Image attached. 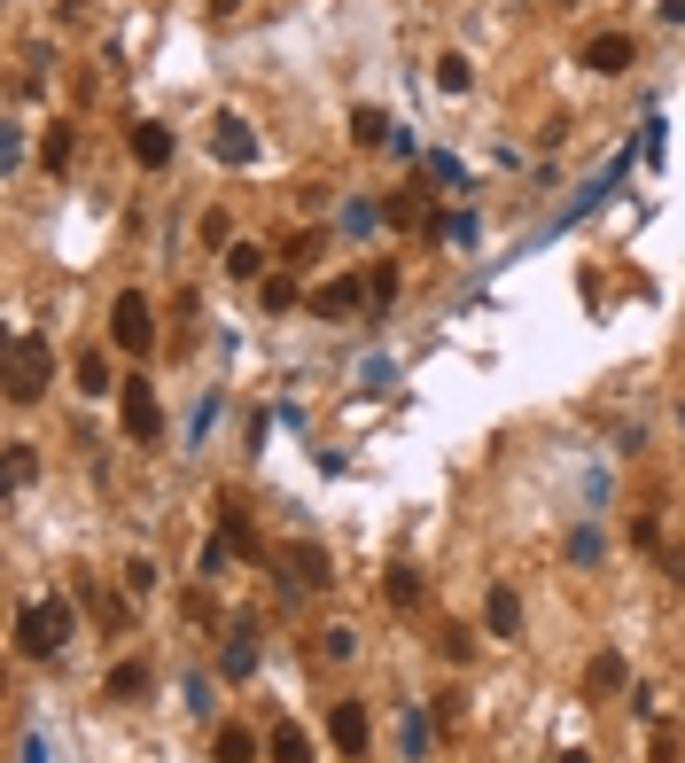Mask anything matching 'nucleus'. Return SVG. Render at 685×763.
<instances>
[{"label":"nucleus","mask_w":685,"mask_h":763,"mask_svg":"<svg viewBox=\"0 0 685 763\" xmlns=\"http://www.w3.org/2000/svg\"><path fill=\"white\" fill-rule=\"evenodd\" d=\"M304 304H312V319H351V312L367 304V281H359V273H335V281H319Z\"/></svg>","instance_id":"39448f33"},{"label":"nucleus","mask_w":685,"mask_h":763,"mask_svg":"<svg viewBox=\"0 0 685 763\" xmlns=\"http://www.w3.org/2000/svg\"><path fill=\"white\" fill-rule=\"evenodd\" d=\"M677 755H685L677 725H654V740H647V763H677Z\"/></svg>","instance_id":"bb28decb"},{"label":"nucleus","mask_w":685,"mask_h":763,"mask_svg":"<svg viewBox=\"0 0 685 763\" xmlns=\"http://www.w3.org/2000/svg\"><path fill=\"white\" fill-rule=\"evenodd\" d=\"M110 335H117L125 359H148V351H156V319H148V296H141V289H125V296L110 304Z\"/></svg>","instance_id":"f03ea898"},{"label":"nucleus","mask_w":685,"mask_h":763,"mask_svg":"<svg viewBox=\"0 0 685 763\" xmlns=\"http://www.w3.org/2000/svg\"><path fill=\"white\" fill-rule=\"evenodd\" d=\"M483 631L491 639H523V592H514V584H491L483 592Z\"/></svg>","instance_id":"6e6552de"},{"label":"nucleus","mask_w":685,"mask_h":763,"mask_svg":"<svg viewBox=\"0 0 685 763\" xmlns=\"http://www.w3.org/2000/svg\"><path fill=\"white\" fill-rule=\"evenodd\" d=\"M437 87H445V94H468V87H475V63H468V55H437Z\"/></svg>","instance_id":"4be33fe9"},{"label":"nucleus","mask_w":685,"mask_h":763,"mask_svg":"<svg viewBox=\"0 0 685 763\" xmlns=\"http://www.w3.org/2000/svg\"><path fill=\"white\" fill-rule=\"evenodd\" d=\"M70 374H78V390H86V397L125 390V382H110V351H78V367H70Z\"/></svg>","instance_id":"dca6fc26"},{"label":"nucleus","mask_w":685,"mask_h":763,"mask_svg":"<svg viewBox=\"0 0 685 763\" xmlns=\"http://www.w3.org/2000/svg\"><path fill=\"white\" fill-rule=\"evenodd\" d=\"M32 483V445H9V491Z\"/></svg>","instance_id":"c85d7f7f"},{"label":"nucleus","mask_w":685,"mask_h":763,"mask_svg":"<svg viewBox=\"0 0 685 763\" xmlns=\"http://www.w3.org/2000/svg\"><path fill=\"white\" fill-rule=\"evenodd\" d=\"M133 156L148 164V172H164V164H171V133H164L156 117H141V125H133Z\"/></svg>","instance_id":"2eb2a0df"},{"label":"nucleus","mask_w":685,"mask_h":763,"mask_svg":"<svg viewBox=\"0 0 685 763\" xmlns=\"http://www.w3.org/2000/svg\"><path fill=\"white\" fill-rule=\"evenodd\" d=\"M78 601H86V608H94V616H102V624H110V631H125V624H133V608H125V601H117V592H102V584H94V576H78Z\"/></svg>","instance_id":"4468645a"},{"label":"nucleus","mask_w":685,"mask_h":763,"mask_svg":"<svg viewBox=\"0 0 685 763\" xmlns=\"http://www.w3.org/2000/svg\"><path fill=\"white\" fill-rule=\"evenodd\" d=\"M211 156H218V164H249V156H257V133H249V117L218 110V117H211Z\"/></svg>","instance_id":"0eeeda50"},{"label":"nucleus","mask_w":685,"mask_h":763,"mask_svg":"<svg viewBox=\"0 0 685 763\" xmlns=\"http://www.w3.org/2000/svg\"><path fill=\"white\" fill-rule=\"evenodd\" d=\"M437 654H445V662H468V654H475V639H468L460 624H437Z\"/></svg>","instance_id":"393cba45"},{"label":"nucleus","mask_w":685,"mask_h":763,"mask_svg":"<svg viewBox=\"0 0 685 763\" xmlns=\"http://www.w3.org/2000/svg\"><path fill=\"white\" fill-rule=\"evenodd\" d=\"M249 670H257V639H249V624H242V639H226V654H218V677H234V686H242Z\"/></svg>","instance_id":"6ab92c4d"},{"label":"nucleus","mask_w":685,"mask_h":763,"mask_svg":"<svg viewBox=\"0 0 685 763\" xmlns=\"http://www.w3.org/2000/svg\"><path fill=\"white\" fill-rule=\"evenodd\" d=\"M234 9H242V0H211V16H234Z\"/></svg>","instance_id":"2f4dec72"},{"label":"nucleus","mask_w":685,"mask_h":763,"mask_svg":"<svg viewBox=\"0 0 685 763\" xmlns=\"http://www.w3.org/2000/svg\"><path fill=\"white\" fill-rule=\"evenodd\" d=\"M40 164H47V172H63V164H70V125H47V141H40Z\"/></svg>","instance_id":"b1692460"},{"label":"nucleus","mask_w":685,"mask_h":763,"mask_svg":"<svg viewBox=\"0 0 685 763\" xmlns=\"http://www.w3.org/2000/svg\"><path fill=\"white\" fill-rule=\"evenodd\" d=\"M327 740H335L343 755H367V740H374V717H367V702H335V709H327Z\"/></svg>","instance_id":"423d86ee"},{"label":"nucleus","mask_w":685,"mask_h":763,"mask_svg":"<svg viewBox=\"0 0 685 763\" xmlns=\"http://www.w3.org/2000/svg\"><path fill=\"white\" fill-rule=\"evenodd\" d=\"M125 592H156V561H125Z\"/></svg>","instance_id":"7c9ffc66"},{"label":"nucleus","mask_w":685,"mask_h":763,"mask_svg":"<svg viewBox=\"0 0 685 763\" xmlns=\"http://www.w3.org/2000/svg\"><path fill=\"white\" fill-rule=\"evenodd\" d=\"M624 677H631V662H624L616 647H599V654L584 662V694L599 702V694H616V686H624Z\"/></svg>","instance_id":"9b49d317"},{"label":"nucleus","mask_w":685,"mask_h":763,"mask_svg":"<svg viewBox=\"0 0 685 763\" xmlns=\"http://www.w3.org/2000/svg\"><path fill=\"white\" fill-rule=\"evenodd\" d=\"M266 755H273V763H312L304 725H289V717H281V725H273V740H266Z\"/></svg>","instance_id":"a211bd4d"},{"label":"nucleus","mask_w":685,"mask_h":763,"mask_svg":"<svg viewBox=\"0 0 685 763\" xmlns=\"http://www.w3.org/2000/svg\"><path fill=\"white\" fill-rule=\"evenodd\" d=\"M47 374H55L47 335H16V351H9V397H16V405H32V397L47 390Z\"/></svg>","instance_id":"7ed1b4c3"},{"label":"nucleus","mask_w":685,"mask_h":763,"mask_svg":"<svg viewBox=\"0 0 685 763\" xmlns=\"http://www.w3.org/2000/svg\"><path fill=\"white\" fill-rule=\"evenodd\" d=\"M281 569H289V584H304V592H327V584H335L327 553H319V546H304V538H296V546H281Z\"/></svg>","instance_id":"1a4fd4ad"},{"label":"nucleus","mask_w":685,"mask_h":763,"mask_svg":"<svg viewBox=\"0 0 685 763\" xmlns=\"http://www.w3.org/2000/svg\"><path fill=\"white\" fill-rule=\"evenodd\" d=\"M351 141H359V148H382V141H390V117L359 102V110H351Z\"/></svg>","instance_id":"412c9836"},{"label":"nucleus","mask_w":685,"mask_h":763,"mask_svg":"<svg viewBox=\"0 0 685 763\" xmlns=\"http://www.w3.org/2000/svg\"><path fill=\"white\" fill-rule=\"evenodd\" d=\"M397 748H405V755H428V717H420V709H405V725H397Z\"/></svg>","instance_id":"a878e982"},{"label":"nucleus","mask_w":685,"mask_h":763,"mask_svg":"<svg viewBox=\"0 0 685 763\" xmlns=\"http://www.w3.org/2000/svg\"><path fill=\"white\" fill-rule=\"evenodd\" d=\"M319 249H327V234H319V226H312V234H296V242H289V249H281V258H289V266H312V258H319Z\"/></svg>","instance_id":"cd10ccee"},{"label":"nucleus","mask_w":685,"mask_h":763,"mask_svg":"<svg viewBox=\"0 0 685 763\" xmlns=\"http://www.w3.org/2000/svg\"><path fill=\"white\" fill-rule=\"evenodd\" d=\"M70 631H78V608H70V601H32V608L16 616V654L47 662V654L70 647Z\"/></svg>","instance_id":"f257e3e1"},{"label":"nucleus","mask_w":685,"mask_h":763,"mask_svg":"<svg viewBox=\"0 0 685 763\" xmlns=\"http://www.w3.org/2000/svg\"><path fill=\"white\" fill-rule=\"evenodd\" d=\"M211 755H218V763H257V732H249V725H218Z\"/></svg>","instance_id":"f3484780"},{"label":"nucleus","mask_w":685,"mask_h":763,"mask_svg":"<svg viewBox=\"0 0 685 763\" xmlns=\"http://www.w3.org/2000/svg\"><path fill=\"white\" fill-rule=\"evenodd\" d=\"M382 592H390V608H405V616H413V608H420V569H405V561H397V569L382 576Z\"/></svg>","instance_id":"aec40b11"},{"label":"nucleus","mask_w":685,"mask_h":763,"mask_svg":"<svg viewBox=\"0 0 685 763\" xmlns=\"http://www.w3.org/2000/svg\"><path fill=\"white\" fill-rule=\"evenodd\" d=\"M631 32H599V40H584V70H599V78H616V70H631Z\"/></svg>","instance_id":"9d476101"},{"label":"nucleus","mask_w":685,"mask_h":763,"mask_svg":"<svg viewBox=\"0 0 685 763\" xmlns=\"http://www.w3.org/2000/svg\"><path fill=\"white\" fill-rule=\"evenodd\" d=\"M257 289H266V312H296V304H304V289H296L289 273H266Z\"/></svg>","instance_id":"5701e85b"},{"label":"nucleus","mask_w":685,"mask_h":763,"mask_svg":"<svg viewBox=\"0 0 685 763\" xmlns=\"http://www.w3.org/2000/svg\"><path fill=\"white\" fill-rule=\"evenodd\" d=\"M117 420H125L133 445H156V437H164V405H156V390H148L141 374H125V390H117Z\"/></svg>","instance_id":"20e7f679"},{"label":"nucleus","mask_w":685,"mask_h":763,"mask_svg":"<svg viewBox=\"0 0 685 763\" xmlns=\"http://www.w3.org/2000/svg\"><path fill=\"white\" fill-rule=\"evenodd\" d=\"M561 763H592V755H584V748H569V755H561Z\"/></svg>","instance_id":"473e14b6"},{"label":"nucleus","mask_w":685,"mask_h":763,"mask_svg":"<svg viewBox=\"0 0 685 763\" xmlns=\"http://www.w3.org/2000/svg\"><path fill=\"white\" fill-rule=\"evenodd\" d=\"M218 266H226V281H266V249H257V242H226Z\"/></svg>","instance_id":"ddd939ff"},{"label":"nucleus","mask_w":685,"mask_h":763,"mask_svg":"<svg viewBox=\"0 0 685 763\" xmlns=\"http://www.w3.org/2000/svg\"><path fill=\"white\" fill-rule=\"evenodd\" d=\"M319 647H327L335 662H351V654H359V639H351V631H343V624H327V639H319Z\"/></svg>","instance_id":"c756f323"},{"label":"nucleus","mask_w":685,"mask_h":763,"mask_svg":"<svg viewBox=\"0 0 685 763\" xmlns=\"http://www.w3.org/2000/svg\"><path fill=\"white\" fill-rule=\"evenodd\" d=\"M102 694H110V702H148V662H110Z\"/></svg>","instance_id":"f8f14e48"}]
</instances>
